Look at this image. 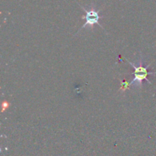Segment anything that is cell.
Returning <instances> with one entry per match:
<instances>
[{"label": "cell", "mask_w": 156, "mask_h": 156, "mask_svg": "<svg viewBox=\"0 0 156 156\" xmlns=\"http://www.w3.org/2000/svg\"><path fill=\"white\" fill-rule=\"evenodd\" d=\"M127 60V59H126ZM128 63L130 64L131 66L133 67V69H134L133 73H132L131 74H146V73H150L152 72H148V69L149 68L150 66V64L148 66H143V62H139L137 65L136 64L132 63L129 61L127 60Z\"/></svg>", "instance_id": "obj_3"}, {"label": "cell", "mask_w": 156, "mask_h": 156, "mask_svg": "<svg viewBox=\"0 0 156 156\" xmlns=\"http://www.w3.org/2000/svg\"><path fill=\"white\" fill-rule=\"evenodd\" d=\"M9 102H7V101L2 102V112H3L5 110L8 109V108H9Z\"/></svg>", "instance_id": "obj_5"}, {"label": "cell", "mask_w": 156, "mask_h": 156, "mask_svg": "<svg viewBox=\"0 0 156 156\" xmlns=\"http://www.w3.org/2000/svg\"><path fill=\"white\" fill-rule=\"evenodd\" d=\"M120 90H121V91L124 92V91H126V89H128L129 87L131 85L130 82H127V81H122L121 79H120Z\"/></svg>", "instance_id": "obj_4"}, {"label": "cell", "mask_w": 156, "mask_h": 156, "mask_svg": "<svg viewBox=\"0 0 156 156\" xmlns=\"http://www.w3.org/2000/svg\"><path fill=\"white\" fill-rule=\"evenodd\" d=\"M80 6L82 9V10H83L85 13V15L82 17V19H85V24L82 25V27H81L80 30L85 28V27H88V28L92 29L94 28V24H98L101 27L104 28V27L99 24V20H100L101 18H103V16H101V15H99L100 10H96L95 8L94 7L91 8L90 9H86L85 8L82 7V5Z\"/></svg>", "instance_id": "obj_1"}, {"label": "cell", "mask_w": 156, "mask_h": 156, "mask_svg": "<svg viewBox=\"0 0 156 156\" xmlns=\"http://www.w3.org/2000/svg\"><path fill=\"white\" fill-rule=\"evenodd\" d=\"M156 74V73H146V74H131L133 75L134 77L133 79L130 82V85H133V84H136V86L139 87V88H141L143 86V81L146 80L149 84H151V82H149V79H147L148 76H152V75Z\"/></svg>", "instance_id": "obj_2"}]
</instances>
